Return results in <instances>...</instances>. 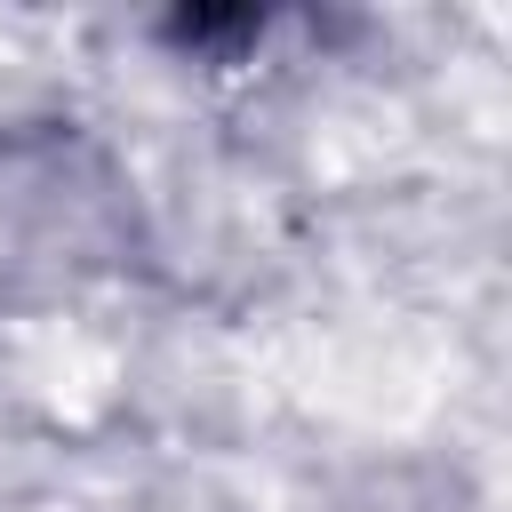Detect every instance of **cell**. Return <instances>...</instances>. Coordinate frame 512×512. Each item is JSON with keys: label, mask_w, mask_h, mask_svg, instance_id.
<instances>
[{"label": "cell", "mask_w": 512, "mask_h": 512, "mask_svg": "<svg viewBox=\"0 0 512 512\" xmlns=\"http://www.w3.org/2000/svg\"><path fill=\"white\" fill-rule=\"evenodd\" d=\"M304 32H312V16H296V8H168V16H152V40L168 48V64H200V72L264 64L272 48H288Z\"/></svg>", "instance_id": "obj_1"}]
</instances>
